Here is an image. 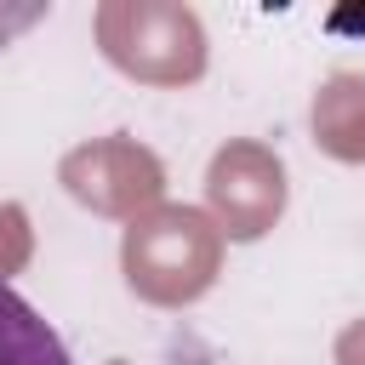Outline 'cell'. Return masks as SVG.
I'll return each mask as SVG.
<instances>
[{"mask_svg":"<svg viewBox=\"0 0 365 365\" xmlns=\"http://www.w3.org/2000/svg\"><path fill=\"white\" fill-rule=\"evenodd\" d=\"M0 365H74L46 314L6 279H0Z\"/></svg>","mask_w":365,"mask_h":365,"instance_id":"obj_1","label":"cell"}]
</instances>
